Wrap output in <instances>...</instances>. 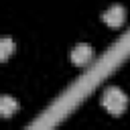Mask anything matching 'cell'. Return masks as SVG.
<instances>
[{
  "label": "cell",
  "mask_w": 130,
  "mask_h": 130,
  "mask_svg": "<svg viewBox=\"0 0 130 130\" xmlns=\"http://www.w3.org/2000/svg\"><path fill=\"white\" fill-rule=\"evenodd\" d=\"M12 51H14V43H12V39L4 37V39L0 41V59L6 61V59L12 55Z\"/></svg>",
  "instance_id": "5b68a950"
},
{
  "label": "cell",
  "mask_w": 130,
  "mask_h": 130,
  "mask_svg": "<svg viewBox=\"0 0 130 130\" xmlns=\"http://www.w3.org/2000/svg\"><path fill=\"white\" fill-rule=\"evenodd\" d=\"M16 110H18V102L14 98H10V95H2L0 98V114L4 118H10L12 114H16Z\"/></svg>",
  "instance_id": "277c9868"
},
{
  "label": "cell",
  "mask_w": 130,
  "mask_h": 130,
  "mask_svg": "<svg viewBox=\"0 0 130 130\" xmlns=\"http://www.w3.org/2000/svg\"><path fill=\"white\" fill-rule=\"evenodd\" d=\"M102 106L108 110V114L112 116H120L126 112L128 108V95L120 89V87H108L102 93Z\"/></svg>",
  "instance_id": "6da1fadb"
},
{
  "label": "cell",
  "mask_w": 130,
  "mask_h": 130,
  "mask_svg": "<svg viewBox=\"0 0 130 130\" xmlns=\"http://www.w3.org/2000/svg\"><path fill=\"white\" fill-rule=\"evenodd\" d=\"M69 59H71L73 65H85V63H89V61L93 59V49H91V45H87V43H79L77 47L71 49Z\"/></svg>",
  "instance_id": "3957f363"
},
{
  "label": "cell",
  "mask_w": 130,
  "mask_h": 130,
  "mask_svg": "<svg viewBox=\"0 0 130 130\" xmlns=\"http://www.w3.org/2000/svg\"><path fill=\"white\" fill-rule=\"evenodd\" d=\"M102 20H104L108 26H112V28L122 26V24H124V20H126V10H124V6H120V4L110 6V8L102 14Z\"/></svg>",
  "instance_id": "7a4b0ae2"
}]
</instances>
